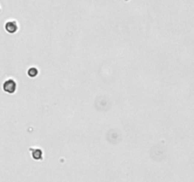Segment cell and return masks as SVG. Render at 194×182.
Listing matches in <instances>:
<instances>
[{"label":"cell","instance_id":"obj_1","mask_svg":"<svg viewBox=\"0 0 194 182\" xmlns=\"http://www.w3.org/2000/svg\"><path fill=\"white\" fill-rule=\"evenodd\" d=\"M3 89L7 93H10V94L14 93L16 90V83L11 79L7 80L3 83Z\"/></svg>","mask_w":194,"mask_h":182},{"label":"cell","instance_id":"obj_2","mask_svg":"<svg viewBox=\"0 0 194 182\" xmlns=\"http://www.w3.org/2000/svg\"><path fill=\"white\" fill-rule=\"evenodd\" d=\"M5 29L9 33H14V32H16L18 30V25L15 21H9L6 23Z\"/></svg>","mask_w":194,"mask_h":182},{"label":"cell","instance_id":"obj_4","mask_svg":"<svg viewBox=\"0 0 194 182\" xmlns=\"http://www.w3.org/2000/svg\"><path fill=\"white\" fill-rule=\"evenodd\" d=\"M28 74H29V77L33 78V77H35V76L38 74V70H37V68H35V67H30V68L28 70Z\"/></svg>","mask_w":194,"mask_h":182},{"label":"cell","instance_id":"obj_3","mask_svg":"<svg viewBox=\"0 0 194 182\" xmlns=\"http://www.w3.org/2000/svg\"><path fill=\"white\" fill-rule=\"evenodd\" d=\"M31 151H33L32 152V157H33V158L35 159H40L42 158L43 157V153L41 150H39V149H34V150H32V149H30Z\"/></svg>","mask_w":194,"mask_h":182}]
</instances>
